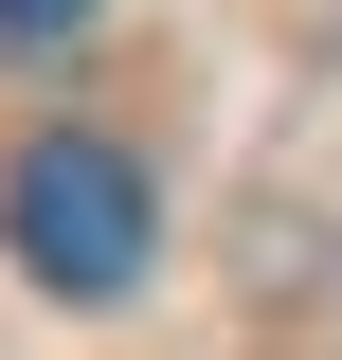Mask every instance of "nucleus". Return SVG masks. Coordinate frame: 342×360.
Returning <instances> with one entry per match:
<instances>
[{
    "label": "nucleus",
    "mask_w": 342,
    "mask_h": 360,
    "mask_svg": "<svg viewBox=\"0 0 342 360\" xmlns=\"http://www.w3.org/2000/svg\"><path fill=\"white\" fill-rule=\"evenodd\" d=\"M0 234H18V270H37L54 307H127L144 252H163V198H144V162L108 127H37L18 180H0Z\"/></svg>",
    "instance_id": "f257e3e1"
},
{
    "label": "nucleus",
    "mask_w": 342,
    "mask_h": 360,
    "mask_svg": "<svg viewBox=\"0 0 342 360\" xmlns=\"http://www.w3.org/2000/svg\"><path fill=\"white\" fill-rule=\"evenodd\" d=\"M90 18H108V0H0V37H37V54H54V37H90Z\"/></svg>",
    "instance_id": "f03ea898"
}]
</instances>
